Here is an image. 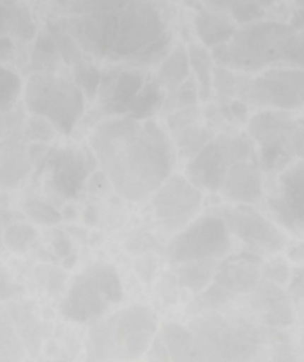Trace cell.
<instances>
[{"instance_id": "6da1fadb", "label": "cell", "mask_w": 304, "mask_h": 362, "mask_svg": "<svg viewBox=\"0 0 304 362\" xmlns=\"http://www.w3.org/2000/svg\"><path fill=\"white\" fill-rule=\"evenodd\" d=\"M90 147L113 189L127 200L151 197L175 165V148L156 120L112 117L94 129Z\"/></svg>"}, {"instance_id": "7a4b0ae2", "label": "cell", "mask_w": 304, "mask_h": 362, "mask_svg": "<svg viewBox=\"0 0 304 362\" xmlns=\"http://www.w3.org/2000/svg\"><path fill=\"white\" fill-rule=\"evenodd\" d=\"M158 334V317L145 304L115 311L92 325L88 334V362H124L140 359Z\"/></svg>"}, {"instance_id": "3957f363", "label": "cell", "mask_w": 304, "mask_h": 362, "mask_svg": "<svg viewBox=\"0 0 304 362\" xmlns=\"http://www.w3.org/2000/svg\"><path fill=\"white\" fill-rule=\"evenodd\" d=\"M296 35L288 23L255 21L237 28L228 42L211 52L219 67L240 71H260L283 59L286 46Z\"/></svg>"}, {"instance_id": "277c9868", "label": "cell", "mask_w": 304, "mask_h": 362, "mask_svg": "<svg viewBox=\"0 0 304 362\" xmlns=\"http://www.w3.org/2000/svg\"><path fill=\"white\" fill-rule=\"evenodd\" d=\"M165 18L151 0H133L120 13L110 59L113 62H151L168 46Z\"/></svg>"}, {"instance_id": "5b68a950", "label": "cell", "mask_w": 304, "mask_h": 362, "mask_svg": "<svg viewBox=\"0 0 304 362\" xmlns=\"http://www.w3.org/2000/svg\"><path fill=\"white\" fill-rule=\"evenodd\" d=\"M23 94L28 112L48 120L64 136L73 133L83 115L85 94L69 78L55 73H34L25 83Z\"/></svg>"}, {"instance_id": "8992f818", "label": "cell", "mask_w": 304, "mask_h": 362, "mask_svg": "<svg viewBox=\"0 0 304 362\" xmlns=\"http://www.w3.org/2000/svg\"><path fill=\"white\" fill-rule=\"evenodd\" d=\"M205 362H251L260 350V334L239 318L201 315L189 325Z\"/></svg>"}, {"instance_id": "52a82bcc", "label": "cell", "mask_w": 304, "mask_h": 362, "mask_svg": "<svg viewBox=\"0 0 304 362\" xmlns=\"http://www.w3.org/2000/svg\"><path fill=\"white\" fill-rule=\"evenodd\" d=\"M124 290L112 265H90L76 276L60 303V315L76 324L95 322L122 300Z\"/></svg>"}, {"instance_id": "ba28073f", "label": "cell", "mask_w": 304, "mask_h": 362, "mask_svg": "<svg viewBox=\"0 0 304 362\" xmlns=\"http://www.w3.org/2000/svg\"><path fill=\"white\" fill-rule=\"evenodd\" d=\"M253 145L244 136L223 134V136L212 138L187 163L186 177L198 189L219 193L230 166L233 163L253 159Z\"/></svg>"}, {"instance_id": "9c48e42d", "label": "cell", "mask_w": 304, "mask_h": 362, "mask_svg": "<svg viewBox=\"0 0 304 362\" xmlns=\"http://www.w3.org/2000/svg\"><path fill=\"white\" fill-rule=\"evenodd\" d=\"M237 95L265 110L292 112L304 106V69H269L253 80L239 81Z\"/></svg>"}, {"instance_id": "30bf717a", "label": "cell", "mask_w": 304, "mask_h": 362, "mask_svg": "<svg viewBox=\"0 0 304 362\" xmlns=\"http://www.w3.org/2000/svg\"><path fill=\"white\" fill-rule=\"evenodd\" d=\"M230 246V232L221 216H201L177 233L168 255L172 264L182 265L225 257Z\"/></svg>"}, {"instance_id": "8fae6325", "label": "cell", "mask_w": 304, "mask_h": 362, "mask_svg": "<svg viewBox=\"0 0 304 362\" xmlns=\"http://www.w3.org/2000/svg\"><path fill=\"white\" fill-rule=\"evenodd\" d=\"M297 122L288 112L262 110L250 119V136L260 145L265 170L283 168L293 156Z\"/></svg>"}, {"instance_id": "7c38bea8", "label": "cell", "mask_w": 304, "mask_h": 362, "mask_svg": "<svg viewBox=\"0 0 304 362\" xmlns=\"http://www.w3.org/2000/svg\"><path fill=\"white\" fill-rule=\"evenodd\" d=\"M201 191L186 175L172 173L152 193V207L158 221L168 232H180L194 221L201 207Z\"/></svg>"}, {"instance_id": "4fadbf2b", "label": "cell", "mask_w": 304, "mask_h": 362, "mask_svg": "<svg viewBox=\"0 0 304 362\" xmlns=\"http://www.w3.org/2000/svg\"><path fill=\"white\" fill-rule=\"evenodd\" d=\"M258 279H260V258L246 253L226 258L221 265H218L211 285L201 292V306L218 310L239 293H246L255 288Z\"/></svg>"}, {"instance_id": "5bb4252c", "label": "cell", "mask_w": 304, "mask_h": 362, "mask_svg": "<svg viewBox=\"0 0 304 362\" xmlns=\"http://www.w3.org/2000/svg\"><path fill=\"white\" fill-rule=\"evenodd\" d=\"M27 126L16 110L0 115V184L16 186L28 172Z\"/></svg>"}, {"instance_id": "9a60e30c", "label": "cell", "mask_w": 304, "mask_h": 362, "mask_svg": "<svg viewBox=\"0 0 304 362\" xmlns=\"http://www.w3.org/2000/svg\"><path fill=\"white\" fill-rule=\"evenodd\" d=\"M221 218L228 232L251 247L260 251H279L285 246V235L281 230L247 205L223 209Z\"/></svg>"}, {"instance_id": "2e32d148", "label": "cell", "mask_w": 304, "mask_h": 362, "mask_svg": "<svg viewBox=\"0 0 304 362\" xmlns=\"http://www.w3.org/2000/svg\"><path fill=\"white\" fill-rule=\"evenodd\" d=\"M271 207L285 226L304 228V159L283 170Z\"/></svg>"}, {"instance_id": "e0dca14e", "label": "cell", "mask_w": 304, "mask_h": 362, "mask_svg": "<svg viewBox=\"0 0 304 362\" xmlns=\"http://www.w3.org/2000/svg\"><path fill=\"white\" fill-rule=\"evenodd\" d=\"M144 83V73L136 69H112L101 74L98 95L105 112L113 117L126 115Z\"/></svg>"}, {"instance_id": "ac0fdd59", "label": "cell", "mask_w": 304, "mask_h": 362, "mask_svg": "<svg viewBox=\"0 0 304 362\" xmlns=\"http://www.w3.org/2000/svg\"><path fill=\"white\" fill-rule=\"evenodd\" d=\"M49 182L64 198H74L88 175V163L76 148H57L48 159Z\"/></svg>"}, {"instance_id": "d6986e66", "label": "cell", "mask_w": 304, "mask_h": 362, "mask_svg": "<svg viewBox=\"0 0 304 362\" xmlns=\"http://www.w3.org/2000/svg\"><path fill=\"white\" fill-rule=\"evenodd\" d=\"M168 129L175 140L180 156L193 158L212 140L211 129L200 122V112L197 106L177 110L168 117Z\"/></svg>"}, {"instance_id": "ffe728a7", "label": "cell", "mask_w": 304, "mask_h": 362, "mask_svg": "<svg viewBox=\"0 0 304 362\" xmlns=\"http://www.w3.org/2000/svg\"><path fill=\"white\" fill-rule=\"evenodd\" d=\"M219 193L239 205H247L260 200V197L264 194V186H262V173L257 161L247 159V161L233 163L226 172L225 182H223Z\"/></svg>"}, {"instance_id": "44dd1931", "label": "cell", "mask_w": 304, "mask_h": 362, "mask_svg": "<svg viewBox=\"0 0 304 362\" xmlns=\"http://www.w3.org/2000/svg\"><path fill=\"white\" fill-rule=\"evenodd\" d=\"M235 30V21L219 11L200 9L194 16V32L207 49H214L228 42Z\"/></svg>"}, {"instance_id": "7402d4cb", "label": "cell", "mask_w": 304, "mask_h": 362, "mask_svg": "<svg viewBox=\"0 0 304 362\" xmlns=\"http://www.w3.org/2000/svg\"><path fill=\"white\" fill-rule=\"evenodd\" d=\"M161 339L170 362H205L189 327L170 322L161 329Z\"/></svg>"}, {"instance_id": "603a6c76", "label": "cell", "mask_w": 304, "mask_h": 362, "mask_svg": "<svg viewBox=\"0 0 304 362\" xmlns=\"http://www.w3.org/2000/svg\"><path fill=\"white\" fill-rule=\"evenodd\" d=\"M191 67H189V57H187V48L184 46H177L173 48L165 60L161 62L158 69V83L161 87H166L168 90H173L184 81L189 80Z\"/></svg>"}, {"instance_id": "cb8c5ba5", "label": "cell", "mask_w": 304, "mask_h": 362, "mask_svg": "<svg viewBox=\"0 0 304 362\" xmlns=\"http://www.w3.org/2000/svg\"><path fill=\"white\" fill-rule=\"evenodd\" d=\"M258 311L262 313L264 320L271 325H288L292 322V313L290 306L283 293L279 292L278 286L267 285L258 292L257 297Z\"/></svg>"}, {"instance_id": "d4e9b609", "label": "cell", "mask_w": 304, "mask_h": 362, "mask_svg": "<svg viewBox=\"0 0 304 362\" xmlns=\"http://www.w3.org/2000/svg\"><path fill=\"white\" fill-rule=\"evenodd\" d=\"M187 57H189L191 73L194 74L193 80L197 81L198 98L200 101H207L212 92V73H214V60L211 52L204 45L187 46Z\"/></svg>"}, {"instance_id": "484cf974", "label": "cell", "mask_w": 304, "mask_h": 362, "mask_svg": "<svg viewBox=\"0 0 304 362\" xmlns=\"http://www.w3.org/2000/svg\"><path fill=\"white\" fill-rule=\"evenodd\" d=\"M216 271H218L216 260H201L182 264L177 271V276H179L180 286L193 293H201L212 283Z\"/></svg>"}, {"instance_id": "4316f807", "label": "cell", "mask_w": 304, "mask_h": 362, "mask_svg": "<svg viewBox=\"0 0 304 362\" xmlns=\"http://www.w3.org/2000/svg\"><path fill=\"white\" fill-rule=\"evenodd\" d=\"M163 101H165V94H163V87L158 83V80L145 81L141 90L138 92L134 101L131 103L126 115L134 120H148L161 108Z\"/></svg>"}, {"instance_id": "83f0119b", "label": "cell", "mask_w": 304, "mask_h": 362, "mask_svg": "<svg viewBox=\"0 0 304 362\" xmlns=\"http://www.w3.org/2000/svg\"><path fill=\"white\" fill-rule=\"evenodd\" d=\"M23 357L25 346L14 327L13 317L0 306V362H21Z\"/></svg>"}, {"instance_id": "f1b7e54d", "label": "cell", "mask_w": 304, "mask_h": 362, "mask_svg": "<svg viewBox=\"0 0 304 362\" xmlns=\"http://www.w3.org/2000/svg\"><path fill=\"white\" fill-rule=\"evenodd\" d=\"M13 49V45L7 39H0V59ZM21 94V80L14 71L0 66V115L13 110L14 103Z\"/></svg>"}, {"instance_id": "f546056e", "label": "cell", "mask_w": 304, "mask_h": 362, "mask_svg": "<svg viewBox=\"0 0 304 362\" xmlns=\"http://www.w3.org/2000/svg\"><path fill=\"white\" fill-rule=\"evenodd\" d=\"M59 59L60 53L53 34H49V32L39 34L34 52H32V69L35 73H52Z\"/></svg>"}, {"instance_id": "4dcf8cb0", "label": "cell", "mask_w": 304, "mask_h": 362, "mask_svg": "<svg viewBox=\"0 0 304 362\" xmlns=\"http://www.w3.org/2000/svg\"><path fill=\"white\" fill-rule=\"evenodd\" d=\"M198 87L197 81L193 78L184 81L182 85H179L177 88L170 90V94L166 95L165 101H163V108L165 110H184L191 108V106H197L198 103Z\"/></svg>"}, {"instance_id": "1f68e13d", "label": "cell", "mask_w": 304, "mask_h": 362, "mask_svg": "<svg viewBox=\"0 0 304 362\" xmlns=\"http://www.w3.org/2000/svg\"><path fill=\"white\" fill-rule=\"evenodd\" d=\"M73 80L78 87L81 88V92L85 94V98H94L99 90V85H101V73L95 66L87 62H80L74 66L73 71Z\"/></svg>"}, {"instance_id": "d6a6232c", "label": "cell", "mask_w": 304, "mask_h": 362, "mask_svg": "<svg viewBox=\"0 0 304 362\" xmlns=\"http://www.w3.org/2000/svg\"><path fill=\"white\" fill-rule=\"evenodd\" d=\"M35 230L34 226L30 225H23V223H16L11 228H7L6 235H4V240H6L7 247L16 253H23L35 239Z\"/></svg>"}, {"instance_id": "836d02e7", "label": "cell", "mask_w": 304, "mask_h": 362, "mask_svg": "<svg viewBox=\"0 0 304 362\" xmlns=\"http://www.w3.org/2000/svg\"><path fill=\"white\" fill-rule=\"evenodd\" d=\"M25 211L39 225H57L62 219V216L55 207L42 200H35V198L25 202Z\"/></svg>"}, {"instance_id": "e575fe53", "label": "cell", "mask_w": 304, "mask_h": 362, "mask_svg": "<svg viewBox=\"0 0 304 362\" xmlns=\"http://www.w3.org/2000/svg\"><path fill=\"white\" fill-rule=\"evenodd\" d=\"M53 37H55L57 48H59L60 59L66 60L67 64H74V66L80 62H83V59H81L80 46L76 45V41H74V39L71 37L66 30L55 32V34H53Z\"/></svg>"}, {"instance_id": "d590c367", "label": "cell", "mask_w": 304, "mask_h": 362, "mask_svg": "<svg viewBox=\"0 0 304 362\" xmlns=\"http://www.w3.org/2000/svg\"><path fill=\"white\" fill-rule=\"evenodd\" d=\"M281 60L296 69H304V30L296 32L292 41L286 46Z\"/></svg>"}, {"instance_id": "8d00e7d4", "label": "cell", "mask_w": 304, "mask_h": 362, "mask_svg": "<svg viewBox=\"0 0 304 362\" xmlns=\"http://www.w3.org/2000/svg\"><path fill=\"white\" fill-rule=\"evenodd\" d=\"M55 133V127L41 117H32L27 122V136L32 141H48Z\"/></svg>"}, {"instance_id": "74e56055", "label": "cell", "mask_w": 304, "mask_h": 362, "mask_svg": "<svg viewBox=\"0 0 304 362\" xmlns=\"http://www.w3.org/2000/svg\"><path fill=\"white\" fill-rule=\"evenodd\" d=\"M265 276L274 283H285L288 279V265L283 260H276L265 265Z\"/></svg>"}, {"instance_id": "f35d334b", "label": "cell", "mask_w": 304, "mask_h": 362, "mask_svg": "<svg viewBox=\"0 0 304 362\" xmlns=\"http://www.w3.org/2000/svg\"><path fill=\"white\" fill-rule=\"evenodd\" d=\"M13 9L14 4H4L0 0V39L13 30Z\"/></svg>"}, {"instance_id": "ab89813d", "label": "cell", "mask_w": 304, "mask_h": 362, "mask_svg": "<svg viewBox=\"0 0 304 362\" xmlns=\"http://www.w3.org/2000/svg\"><path fill=\"white\" fill-rule=\"evenodd\" d=\"M205 2L211 4V6L216 7L218 11H225V9L230 11L235 4H240V2H255L258 4V6L267 9V7H271L272 4H274V0H205Z\"/></svg>"}, {"instance_id": "60d3db41", "label": "cell", "mask_w": 304, "mask_h": 362, "mask_svg": "<svg viewBox=\"0 0 304 362\" xmlns=\"http://www.w3.org/2000/svg\"><path fill=\"white\" fill-rule=\"evenodd\" d=\"M18 292H20V288L7 278L6 272L0 271V300L11 299V297L16 296Z\"/></svg>"}, {"instance_id": "b9f144b4", "label": "cell", "mask_w": 304, "mask_h": 362, "mask_svg": "<svg viewBox=\"0 0 304 362\" xmlns=\"http://www.w3.org/2000/svg\"><path fill=\"white\" fill-rule=\"evenodd\" d=\"M53 250H55V253L60 255V257H69L71 243L64 235H59L55 240H53Z\"/></svg>"}, {"instance_id": "7bdbcfd3", "label": "cell", "mask_w": 304, "mask_h": 362, "mask_svg": "<svg viewBox=\"0 0 304 362\" xmlns=\"http://www.w3.org/2000/svg\"><path fill=\"white\" fill-rule=\"evenodd\" d=\"M230 112H232V117H235V119L242 120L247 117V106L246 103L240 101V99H237V101H233L232 105H230Z\"/></svg>"}, {"instance_id": "ee69618b", "label": "cell", "mask_w": 304, "mask_h": 362, "mask_svg": "<svg viewBox=\"0 0 304 362\" xmlns=\"http://www.w3.org/2000/svg\"><path fill=\"white\" fill-rule=\"evenodd\" d=\"M290 27L293 28V30L296 32H300V30H304V9H296L293 11V14H292V21H290Z\"/></svg>"}, {"instance_id": "f6af8a7d", "label": "cell", "mask_w": 304, "mask_h": 362, "mask_svg": "<svg viewBox=\"0 0 304 362\" xmlns=\"http://www.w3.org/2000/svg\"><path fill=\"white\" fill-rule=\"evenodd\" d=\"M74 262H76V257H74V255H73V257H71L69 260L64 262V265H66V269H71L74 265Z\"/></svg>"}, {"instance_id": "bcb514c9", "label": "cell", "mask_w": 304, "mask_h": 362, "mask_svg": "<svg viewBox=\"0 0 304 362\" xmlns=\"http://www.w3.org/2000/svg\"><path fill=\"white\" fill-rule=\"evenodd\" d=\"M296 2H297V6L300 7V9H304V0H296Z\"/></svg>"}, {"instance_id": "7dc6e473", "label": "cell", "mask_w": 304, "mask_h": 362, "mask_svg": "<svg viewBox=\"0 0 304 362\" xmlns=\"http://www.w3.org/2000/svg\"><path fill=\"white\" fill-rule=\"evenodd\" d=\"M271 362H286L285 359H274V361H271Z\"/></svg>"}]
</instances>
